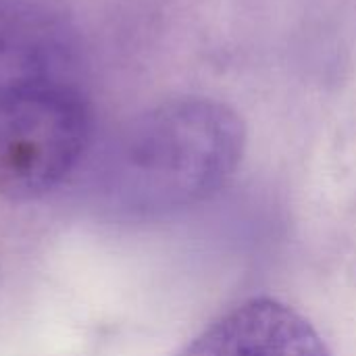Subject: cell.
Here are the masks:
<instances>
[{"label": "cell", "mask_w": 356, "mask_h": 356, "mask_svg": "<svg viewBox=\"0 0 356 356\" xmlns=\"http://www.w3.org/2000/svg\"><path fill=\"white\" fill-rule=\"evenodd\" d=\"M184 356H330L317 330L275 298H252L204 330Z\"/></svg>", "instance_id": "obj_3"}, {"label": "cell", "mask_w": 356, "mask_h": 356, "mask_svg": "<svg viewBox=\"0 0 356 356\" xmlns=\"http://www.w3.org/2000/svg\"><path fill=\"white\" fill-rule=\"evenodd\" d=\"M90 134L73 29L40 0H0V196L33 200L54 190Z\"/></svg>", "instance_id": "obj_1"}, {"label": "cell", "mask_w": 356, "mask_h": 356, "mask_svg": "<svg viewBox=\"0 0 356 356\" xmlns=\"http://www.w3.org/2000/svg\"><path fill=\"white\" fill-rule=\"evenodd\" d=\"M246 144L236 111L209 98L163 102L113 140L102 165L106 202L131 217L169 215L215 196Z\"/></svg>", "instance_id": "obj_2"}]
</instances>
